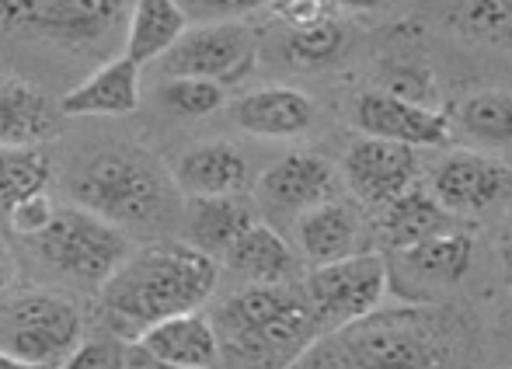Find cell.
I'll return each mask as SVG.
<instances>
[{
    "instance_id": "19",
    "label": "cell",
    "mask_w": 512,
    "mask_h": 369,
    "mask_svg": "<svg viewBox=\"0 0 512 369\" xmlns=\"http://www.w3.org/2000/svg\"><path fill=\"white\" fill-rule=\"evenodd\" d=\"M251 182L248 157L234 143L209 140L189 147L175 164V185L189 199L203 195H241Z\"/></svg>"
},
{
    "instance_id": "3",
    "label": "cell",
    "mask_w": 512,
    "mask_h": 369,
    "mask_svg": "<svg viewBox=\"0 0 512 369\" xmlns=\"http://www.w3.org/2000/svg\"><path fill=\"white\" fill-rule=\"evenodd\" d=\"M209 321L227 369H290L317 338L304 293L290 282H248Z\"/></svg>"
},
{
    "instance_id": "14",
    "label": "cell",
    "mask_w": 512,
    "mask_h": 369,
    "mask_svg": "<svg viewBox=\"0 0 512 369\" xmlns=\"http://www.w3.org/2000/svg\"><path fill=\"white\" fill-rule=\"evenodd\" d=\"M342 178L317 154H286L255 185V199L276 220H297L300 213L335 199Z\"/></svg>"
},
{
    "instance_id": "5",
    "label": "cell",
    "mask_w": 512,
    "mask_h": 369,
    "mask_svg": "<svg viewBox=\"0 0 512 369\" xmlns=\"http://www.w3.org/2000/svg\"><path fill=\"white\" fill-rule=\"evenodd\" d=\"M84 338V310L56 289H21L0 296V352L56 369Z\"/></svg>"
},
{
    "instance_id": "8",
    "label": "cell",
    "mask_w": 512,
    "mask_h": 369,
    "mask_svg": "<svg viewBox=\"0 0 512 369\" xmlns=\"http://www.w3.org/2000/svg\"><path fill=\"white\" fill-rule=\"evenodd\" d=\"M258 46L244 21H203L185 28L182 39L161 56L164 77H206L223 88L255 70Z\"/></svg>"
},
{
    "instance_id": "4",
    "label": "cell",
    "mask_w": 512,
    "mask_h": 369,
    "mask_svg": "<svg viewBox=\"0 0 512 369\" xmlns=\"http://www.w3.org/2000/svg\"><path fill=\"white\" fill-rule=\"evenodd\" d=\"M168 178L157 171L147 154L105 150L74 178V199L81 209L102 216L115 227L154 223L168 206Z\"/></svg>"
},
{
    "instance_id": "32",
    "label": "cell",
    "mask_w": 512,
    "mask_h": 369,
    "mask_svg": "<svg viewBox=\"0 0 512 369\" xmlns=\"http://www.w3.org/2000/svg\"><path fill=\"white\" fill-rule=\"evenodd\" d=\"M53 213H56V206H53V199H49V192H35V195H28V199H21L18 206L7 213V227H11V234L32 241V237H39L42 230L49 227Z\"/></svg>"
},
{
    "instance_id": "36",
    "label": "cell",
    "mask_w": 512,
    "mask_h": 369,
    "mask_svg": "<svg viewBox=\"0 0 512 369\" xmlns=\"http://www.w3.org/2000/svg\"><path fill=\"white\" fill-rule=\"evenodd\" d=\"M387 4H394V0H331V7H335V11H345V14H373Z\"/></svg>"
},
{
    "instance_id": "23",
    "label": "cell",
    "mask_w": 512,
    "mask_h": 369,
    "mask_svg": "<svg viewBox=\"0 0 512 369\" xmlns=\"http://www.w3.org/2000/svg\"><path fill=\"white\" fill-rule=\"evenodd\" d=\"M230 272L248 282H286L297 269V251L272 223L255 220L223 255Z\"/></svg>"
},
{
    "instance_id": "16",
    "label": "cell",
    "mask_w": 512,
    "mask_h": 369,
    "mask_svg": "<svg viewBox=\"0 0 512 369\" xmlns=\"http://www.w3.org/2000/svg\"><path fill=\"white\" fill-rule=\"evenodd\" d=\"M157 359H164L175 369H216L220 366V338L203 310L164 317V321L143 328L133 338Z\"/></svg>"
},
{
    "instance_id": "27",
    "label": "cell",
    "mask_w": 512,
    "mask_h": 369,
    "mask_svg": "<svg viewBox=\"0 0 512 369\" xmlns=\"http://www.w3.org/2000/svg\"><path fill=\"white\" fill-rule=\"evenodd\" d=\"M49 157L39 154V147H4L0 150V220H7L21 199L35 192H46L49 185Z\"/></svg>"
},
{
    "instance_id": "6",
    "label": "cell",
    "mask_w": 512,
    "mask_h": 369,
    "mask_svg": "<svg viewBox=\"0 0 512 369\" xmlns=\"http://www.w3.org/2000/svg\"><path fill=\"white\" fill-rule=\"evenodd\" d=\"M307 310L317 324V335L345 328L359 317L384 307L387 289V255L384 251H359L328 265H314L300 286Z\"/></svg>"
},
{
    "instance_id": "22",
    "label": "cell",
    "mask_w": 512,
    "mask_h": 369,
    "mask_svg": "<svg viewBox=\"0 0 512 369\" xmlns=\"http://www.w3.org/2000/svg\"><path fill=\"white\" fill-rule=\"evenodd\" d=\"M255 206L241 195H203L185 206V244L209 258H223L227 248L255 223Z\"/></svg>"
},
{
    "instance_id": "29",
    "label": "cell",
    "mask_w": 512,
    "mask_h": 369,
    "mask_svg": "<svg viewBox=\"0 0 512 369\" xmlns=\"http://www.w3.org/2000/svg\"><path fill=\"white\" fill-rule=\"evenodd\" d=\"M157 101L185 119H203L227 105V88L206 77H164L157 84Z\"/></svg>"
},
{
    "instance_id": "11",
    "label": "cell",
    "mask_w": 512,
    "mask_h": 369,
    "mask_svg": "<svg viewBox=\"0 0 512 369\" xmlns=\"http://www.w3.org/2000/svg\"><path fill=\"white\" fill-rule=\"evenodd\" d=\"M512 192V168L481 150H453L436 164L429 195L450 216H481Z\"/></svg>"
},
{
    "instance_id": "34",
    "label": "cell",
    "mask_w": 512,
    "mask_h": 369,
    "mask_svg": "<svg viewBox=\"0 0 512 369\" xmlns=\"http://www.w3.org/2000/svg\"><path fill=\"white\" fill-rule=\"evenodd\" d=\"M272 14L293 32V28H307L317 25V21L335 18V7H331V0H272Z\"/></svg>"
},
{
    "instance_id": "37",
    "label": "cell",
    "mask_w": 512,
    "mask_h": 369,
    "mask_svg": "<svg viewBox=\"0 0 512 369\" xmlns=\"http://www.w3.org/2000/svg\"><path fill=\"white\" fill-rule=\"evenodd\" d=\"M499 258H502V269H506V276L512 279V227L506 230V237H502V244H499Z\"/></svg>"
},
{
    "instance_id": "26",
    "label": "cell",
    "mask_w": 512,
    "mask_h": 369,
    "mask_svg": "<svg viewBox=\"0 0 512 369\" xmlns=\"http://www.w3.org/2000/svg\"><path fill=\"white\" fill-rule=\"evenodd\" d=\"M457 122L471 140L485 147H506L512 143V94L509 91H474L460 101Z\"/></svg>"
},
{
    "instance_id": "7",
    "label": "cell",
    "mask_w": 512,
    "mask_h": 369,
    "mask_svg": "<svg viewBox=\"0 0 512 369\" xmlns=\"http://www.w3.org/2000/svg\"><path fill=\"white\" fill-rule=\"evenodd\" d=\"M32 241L56 272L81 286H102L129 255L122 230L81 206H60L49 227Z\"/></svg>"
},
{
    "instance_id": "31",
    "label": "cell",
    "mask_w": 512,
    "mask_h": 369,
    "mask_svg": "<svg viewBox=\"0 0 512 369\" xmlns=\"http://www.w3.org/2000/svg\"><path fill=\"white\" fill-rule=\"evenodd\" d=\"M122 359H126L122 338H81V345L56 369H122Z\"/></svg>"
},
{
    "instance_id": "18",
    "label": "cell",
    "mask_w": 512,
    "mask_h": 369,
    "mask_svg": "<svg viewBox=\"0 0 512 369\" xmlns=\"http://www.w3.org/2000/svg\"><path fill=\"white\" fill-rule=\"evenodd\" d=\"M234 122L248 136H262V140H293L304 136L314 126V101L310 94L297 88H258L244 98L234 101L230 108Z\"/></svg>"
},
{
    "instance_id": "21",
    "label": "cell",
    "mask_w": 512,
    "mask_h": 369,
    "mask_svg": "<svg viewBox=\"0 0 512 369\" xmlns=\"http://www.w3.org/2000/svg\"><path fill=\"white\" fill-rule=\"evenodd\" d=\"M56 133V108L32 81L0 70V150L39 147Z\"/></svg>"
},
{
    "instance_id": "24",
    "label": "cell",
    "mask_w": 512,
    "mask_h": 369,
    "mask_svg": "<svg viewBox=\"0 0 512 369\" xmlns=\"http://www.w3.org/2000/svg\"><path fill=\"white\" fill-rule=\"evenodd\" d=\"M189 14L178 0H133L126 18V56L133 63H154L182 39Z\"/></svg>"
},
{
    "instance_id": "2",
    "label": "cell",
    "mask_w": 512,
    "mask_h": 369,
    "mask_svg": "<svg viewBox=\"0 0 512 369\" xmlns=\"http://www.w3.org/2000/svg\"><path fill=\"white\" fill-rule=\"evenodd\" d=\"M216 282V258L182 241L129 251L98 289L108 314L140 335L164 317L203 310V303L216 293Z\"/></svg>"
},
{
    "instance_id": "17",
    "label": "cell",
    "mask_w": 512,
    "mask_h": 369,
    "mask_svg": "<svg viewBox=\"0 0 512 369\" xmlns=\"http://www.w3.org/2000/svg\"><path fill=\"white\" fill-rule=\"evenodd\" d=\"M143 84L140 63L126 53L102 63L91 77H84L74 91L60 98V115L67 119H88V115H129L140 108Z\"/></svg>"
},
{
    "instance_id": "13",
    "label": "cell",
    "mask_w": 512,
    "mask_h": 369,
    "mask_svg": "<svg viewBox=\"0 0 512 369\" xmlns=\"http://www.w3.org/2000/svg\"><path fill=\"white\" fill-rule=\"evenodd\" d=\"M342 185L359 206L380 209L418 182V154L401 143L363 136L342 157Z\"/></svg>"
},
{
    "instance_id": "10",
    "label": "cell",
    "mask_w": 512,
    "mask_h": 369,
    "mask_svg": "<svg viewBox=\"0 0 512 369\" xmlns=\"http://www.w3.org/2000/svg\"><path fill=\"white\" fill-rule=\"evenodd\" d=\"M126 0H0V25L60 46H88L112 32Z\"/></svg>"
},
{
    "instance_id": "38",
    "label": "cell",
    "mask_w": 512,
    "mask_h": 369,
    "mask_svg": "<svg viewBox=\"0 0 512 369\" xmlns=\"http://www.w3.org/2000/svg\"><path fill=\"white\" fill-rule=\"evenodd\" d=\"M11 279H14V262H11V255H7L4 244H0V289H4Z\"/></svg>"
},
{
    "instance_id": "28",
    "label": "cell",
    "mask_w": 512,
    "mask_h": 369,
    "mask_svg": "<svg viewBox=\"0 0 512 369\" xmlns=\"http://www.w3.org/2000/svg\"><path fill=\"white\" fill-rule=\"evenodd\" d=\"M345 53V25L338 18L317 21L307 28H293L286 35V56H290L293 67L317 70L335 63Z\"/></svg>"
},
{
    "instance_id": "12",
    "label": "cell",
    "mask_w": 512,
    "mask_h": 369,
    "mask_svg": "<svg viewBox=\"0 0 512 369\" xmlns=\"http://www.w3.org/2000/svg\"><path fill=\"white\" fill-rule=\"evenodd\" d=\"M352 122L363 136L401 143V147L411 150H439L453 136V126L443 108L415 105V101L394 98V94H384L377 88L352 98Z\"/></svg>"
},
{
    "instance_id": "1",
    "label": "cell",
    "mask_w": 512,
    "mask_h": 369,
    "mask_svg": "<svg viewBox=\"0 0 512 369\" xmlns=\"http://www.w3.org/2000/svg\"><path fill=\"white\" fill-rule=\"evenodd\" d=\"M460 352V314L436 303H405L317 335L290 369H457Z\"/></svg>"
},
{
    "instance_id": "25",
    "label": "cell",
    "mask_w": 512,
    "mask_h": 369,
    "mask_svg": "<svg viewBox=\"0 0 512 369\" xmlns=\"http://www.w3.org/2000/svg\"><path fill=\"white\" fill-rule=\"evenodd\" d=\"M446 25L467 42L512 49V0H453Z\"/></svg>"
},
{
    "instance_id": "15",
    "label": "cell",
    "mask_w": 512,
    "mask_h": 369,
    "mask_svg": "<svg viewBox=\"0 0 512 369\" xmlns=\"http://www.w3.org/2000/svg\"><path fill=\"white\" fill-rule=\"evenodd\" d=\"M293 241H297L300 258L314 265H328L338 258L359 255L363 244V216L359 206L349 199H328L321 206L307 209L293 220Z\"/></svg>"
},
{
    "instance_id": "39",
    "label": "cell",
    "mask_w": 512,
    "mask_h": 369,
    "mask_svg": "<svg viewBox=\"0 0 512 369\" xmlns=\"http://www.w3.org/2000/svg\"><path fill=\"white\" fill-rule=\"evenodd\" d=\"M0 369H39V366L21 363V359H14V356H7V352H0Z\"/></svg>"
},
{
    "instance_id": "20",
    "label": "cell",
    "mask_w": 512,
    "mask_h": 369,
    "mask_svg": "<svg viewBox=\"0 0 512 369\" xmlns=\"http://www.w3.org/2000/svg\"><path fill=\"white\" fill-rule=\"evenodd\" d=\"M457 223V216L446 213L422 185H411L405 195L377 209V234L387 251H408L429 237L457 230Z\"/></svg>"
},
{
    "instance_id": "30",
    "label": "cell",
    "mask_w": 512,
    "mask_h": 369,
    "mask_svg": "<svg viewBox=\"0 0 512 369\" xmlns=\"http://www.w3.org/2000/svg\"><path fill=\"white\" fill-rule=\"evenodd\" d=\"M377 91L415 101V105H425V108H439L436 105L439 88H436V81H432V74L411 60L384 63V67H380V77H377Z\"/></svg>"
},
{
    "instance_id": "35",
    "label": "cell",
    "mask_w": 512,
    "mask_h": 369,
    "mask_svg": "<svg viewBox=\"0 0 512 369\" xmlns=\"http://www.w3.org/2000/svg\"><path fill=\"white\" fill-rule=\"evenodd\" d=\"M122 369H175V366H168L164 359H157L154 352H147L140 342H129L126 359H122Z\"/></svg>"
},
{
    "instance_id": "33",
    "label": "cell",
    "mask_w": 512,
    "mask_h": 369,
    "mask_svg": "<svg viewBox=\"0 0 512 369\" xmlns=\"http://www.w3.org/2000/svg\"><path fill=\"white\" fill-rule=\"evenodd\" d=\"M182 11L189 18H203V21H241L244 14L258 11L269 0H178Z\"/></svg>"
},
{
    "instance_id": "9",
    "label": "cell",
    "mask_w": 512,
    "mask_h": 369,
    "mask_svg": "<svg viewBox=\"0 0 512 369\" xmlns=\"http://www.w3.org/2000/svg\"><path fill=\"white\" fill-rule=\"evenodd\" d=\"M474 262V237L467 230H446L408 251L387 255V289L408 303H432L443 289L464 282Z\"/></svg>"
}]
</instances>
